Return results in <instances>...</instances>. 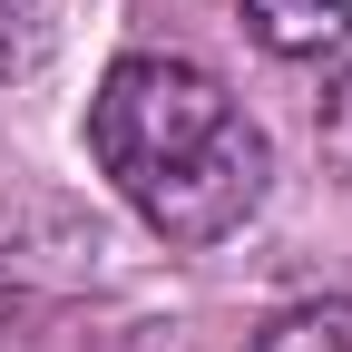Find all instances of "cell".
<instances>
[{
	"label": "cell",
	"instance_id": "obj_1",
	"mask_svg": "<svg viewBox=\"0 0 352 352\" xmlns=\"http://www.w3.org/2000/svg\"><path fill=\"white\" fill-rule=\"evenodd\" d=\"M88 147H98L108 186L147 215L166 245H226L245 215L264 206V127L226 98V78L176 59V50H138L98 78L88 98Z\"/></svg>",
	"mask_w": 352,
	"mask_h": 352
},
{
	"label": "cell",
	"instance_id": "obj_2",
	"mask_svg": "<svg viewBox=\"0 0 352 352\" xmlns=\"http://www.w3.org/2000/svg\"><path fill=\"white\" fill-rule=\"evenodd\" d=\"M245 20L274 59H333L352 39V0H245Z\"/></svg>",
	"mask_w": 352,
	"mask_h": 352
},
{
	"label": "cell",
	"instance_id": "obj_3",
	"mask_svg": "<svg viewBox=\"0 0 352 352\" xmlns=\"http://www.w3.org/2000/svg\"><path fill=\"white\" fill-rule=\"evenodd\" d=\"M254 352H352V294H323V303H284V314L254 333Z\"/></svg>",
	"mask_w": 352,
	"mask_h": 352
},
{
	"label": "cell",
	"instance_id": "obj_4",
	"mask_svg": "<svg viewBox=\"0 0 352 352\" xmlns=\"http://www.w3.org/2000/svg\"><path fill=\"white\" fill-rule=\"evenodd\" d=\"M59 39V10L50 0H0V78H30Z\"/></svg>",
	"mask_w": 352,
	"mask_h": 352
},
{
	"label": "cell",
	"instance_id": "obj_5",
	"mask_svg": "<svg viewBox=\"0 0 352 352\" xmlns=\"http://www.w3.org/2000/svg\"><path fill=\"white\" fill-rule=\"evenodd\" d=\"M314 138H323V157H333V166L352 176V69H342V78L323 88V118H314Z\"/></svg>",
	"mask_w": 352,
	"mask_h": 352
}]
</instances>
